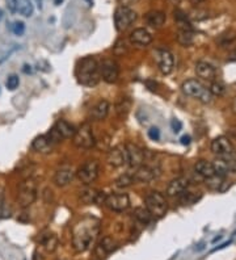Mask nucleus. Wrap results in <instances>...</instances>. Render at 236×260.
<instances>
[{
  "instance_id": "obj_18",
  "label": "nucleus",
  "mask_w": 236,
  "mask_h": 260,
  "mask_svg": "<svg viewBox=\"0 0 236 260\" xmlns=\"http://www.w3.org/2000/svg\"><path fill=\"white\" fill-rule=\"evenodd\" d=\"M73 176H75V172L72 171V168L69 167V165H65V167H61V168L55 172L54 183L59 187H65L72 182Z\"/></svg>"
},
{
  "instance_id": "obj_8",
  "label": "nucleus",
  "mask_w": 236,
  "mask_h": 260,
  "mask_svg": "<svg viewBox=\"0 0 236 260\" xmlns=\"http://www.w3.org/2000/svg\"><path fill=\"white\" fill-rule=\"evenodd\" d=\"M100 173V165L97 161H88L77 169L76 176L84 186H91L97 180Z\"/></svg>"
},
{
  "instance_id": "obj_1",
  "label": "nucleus",
  "mask_w": 236,
  "mask_h": 260,
  "mask_svg": "<svg viewBox=\"0 0 236 260\" xmlns=\"http://www.w3.org/2000/svg\"><path fill=\"white\" fill-rule=\"evenodd\" d=\"M100 233V222L94 217H86L76 223L72 231V247L76 252H84L91 246Z\"/></svg>"
},
{
  "instance_id": "obj_16",
  "label": "nucleus",
  "mask_w": 236,
  "mask_h": 260,
  "mask_svg": "<svg viewBox=\"0 0 236 260\" xmlns=\"http://www.w3.org/2000/svg\"><path fill=\"white\" fill-rule=\"evenodd\" d=\"M108 163L112 167H121L126 163V153H125V147L117 146L113 147L108 153Z\"/></svg>"
},
{
  "instance_id": "obj_39",
  "label": "nucleus",
  "mask_w": 236,
  "mask_h": 260,
  "mask_svg": "<svg viewBox=\"0 0 236 260\" xmlns=\"http://www.w3.org/2000/svg\"><path fill=\"white\" fill-rule=\"evenodd\" d=\"M19 84H20V79H19L17 75H9L7 82H5V87L8 88L9 91H15L19 87Z\"/></svg>"
},
{
  "instance_id": "obj_41",
  "label": "nucleus",
  "mask_w": 236,
  "mask_h": 260,
  "mask_svg": "<svg viewBox=\"0 0 236 260\" xmlns=\"http://www.w3.org/2000/svg\"><path fill=\"white\" fill-rule=\"evenodd\" d=\"M148 137H150V140L152 141H159L160 140V130L158 128H151L148 130Z\"/></svg>"
},
{
  "instance_id": "obj_50",
  "label": "nucleus",
  "mask_w": 236,
  "mask_h": 260,
  "mask_svg": "<svg viewBox=\"0 0 236 260\" xmlns=\"http://www.w3.org/2000/svg\"><path fill=\"white\" fill-rule=\"evenodd\" d=\"M232 108H234V111L236 112V97H235V100H234V105H232Z\"/></svg>"
},
{
  "instance_id": "obj_46",
  "label": "nucleus",
  "mask_w": 236,
  "mask_h": 260,
  "mask_svg": "<svg viewBox=\"0 0 236 260\" xmlns=\"http://www.w3.org/2000/svg\"><path fill=\"white\" fill-rule=\"evenodd\" d=\"M181 143H183V144H189V143H190V137L184 136L183 138H181Z\"/></svg>"
},
{
  "instance_id": "obj_20",
  "label": "nucleus",
  "mask_w": 236,
  "mask_h": 260,
  "mask_svg": "<svg viewBox=\"0 0 236 260\" xmlns=\"http://www.w3.org/2000/svg\"><path fill=\"white\" fill-rule=\"evenodd\" d=\"M110 104L106 100H100L98 103L94 104V107L91 111V117L96 121H101L106 118V116L109 113Z\"/></svg>"
},
{
  "instance_id": "obj_24",
  "label": "nucleus",
  "mask_w": 236,
  "mask_h": 260,
  "mask_svg": "<svg viewBox=\"0 0 236 260\" xmlns=\"http://www.w3.org/2000/svg\"><path fill=\"white\" fill-rule=\"evenodd\" d=\"M54 129L61 134L63 140H66V138H72V137L75 136V132H76V129L73 128V125H71L66 120H58L57 122H55V125H54Z\"/></svg>"
},
{
  "instance_id": "obj_10",
  "label": "nucleus",
  "mask_w": 236,
  "mask_h": 260,
  "mask_svg": "<svg viewBox=\"0 0 236 260\" xmlns=\"http://www.w3.org/2000/svg\"><path fill=\"white\" fill-rule=\"evenodd\" d=\"M104 205L113 212H123L130 207V198L126 193L106 194Z\"/></svg>"
},
{
  "instance_id": "obj_30",
  "label": "nucleus",
  "mask_w": 236,
  "mask_h": 260,
  "mask_svg": "<svg viewBox=\"0 0 236 260\" xmlns=\"http://www.w3.org/2000/svg\"><path fill=\"white\" fill-rule=\"evenodd\" d=\"M177 41H179L180 45L190 46L194 42L193 30H179L177 32Z\"/></svg>"
},
{
  "instance_id": "obj_43",
  "label": "nucleus",
  "mask_w": 236,
  "mask_h": 260,
  "mask_svg": "<svg viewBox=\"0 0 236 260\" xmlns=\"http://www.w3.org/2000/svg\"><path fill=\"white\" fill-rule=\"evenodd\" d=\"M171 126H172V130H173L175 133H179L180 130L183 129V124H181V122H180L179 120H176V118H175V120H172Z\"/></svg>"
},
{
  "instance_id": "obj_31",
  "label": "nucleus",
  "mask_w": 236,
  "mask_h": 260,
  "mask_svg": "<svg viewBox=\"0 0 236 260\" xmlns=\"http://www.w3.org/2000/svg\"><path fill=\"white\" fill-rule=\"evenodd\" d=\"M40 242L44 244V247H45L49 252L55 251V248H57L58 246V239L54 234H45V236H42Z\"/></svg>"
},
{
  "instance_id": "obj_32",
  "label": "nucleus",
  "mask_w": 236,
  "mask_h": 260,
  "mask_svg": "<svg viewBox=\"0 0 236 260\" xmlns=\"http://www.w3.org/2000/svg\"><path fill=\"white\" fill-rule=\"evenodd\" d=\"M98 250H101L102 254H110V252H113L116 248H117V243H116V240L113 238H110V236H105L104 239L101 240V243L98 244Z\"/></svg>"
},
{
  "instance_id": "obj_19",
  "label": "nucleus",
  "mask_w": 236,
  "mask_h": 260,
  "mask_svg": "<svg viewBox=\"0 0 236 260\" xmlns=\"http://www.w3.org/2000/svg\"><path fill=\"white\" fill-rule=\"evenodd\" d=\"M195 72L200 78L206 79V80H214V78L216 76L215 67L210 63L204 62V61H201L195 65Z\"/></svg>"
},
{
  "instance_id": "obj_38",
  "label": "nucleus",
  "mask_w": 236,
  "mask_h": 260,
  "mask_svg": "<svg viewBox=\"0 0 236 260\" xmlns=\"http://www.w3.org/2000/svg\"><path fill=\"white\" fill-rule=\"evenodd\" d=\"M9 29L12 30L13 34L16 36H23L25 33V24L23 21H15L12 24L9 25Z\"/></svg>"
},
{
  "instance_id": "obj_4",
  "label": "nucleus",
  "mask_w": 236,
  "mask_h": 260,
  "mask_svg": "<svg viewBox=\"0 0 236 260\" xmlns=\"http://www.w3.org/2000/svg\"><path fill=\"white\" fill-rule=\"evenodd\" d=\"M146 209L155 218H162L167 214L168 204L167 200L160 192H150L146 196Z\"/></svg>"
},
{
  "instance_id": "obj_6",
  "label": "nucleus",
  "mask_w": 236,
  "mask_h": 260,
  "mask_svg": "<svg viewBox=\"0 0 236 260\" xmlns=\"http://www.w3.org/2000/svg\"><path fill=\"white\" fill-rule=\"evenodd\" d=\"M73 144L76 146L77 149L83 150H90L94 147L96 144V138L94 136V129L91 126V124L86 122L83 124L79 129H76L75 136L72 137Z\"/></svg>"
},
{
  "instance_id": "obj_22",
  "label": "nucleus",
  "mask_w": 236,
  "mask_h": 260,
  "mask_svg": "<svg viewBox=\"0 0 236 260\" xmlns=\"http://www.w3.org/2000/svg\"><path fill=\"white\" fill-rule=\"evenodd\" d=\"M144 19H146L147 24L152 28H162L165 24L167 16L162 11H151L144 16Z\"/></svg>"
},
{
  "instance_id": "obj_29",
  "label": "nucleus",
  "mask_w": 236,
  "mask_h": 260,
  "mask_svg": "<svg viewBox=\"0 0 236 260\" xmlns=\"http://www.w3.org/2000/svg\"><path fill=\"white\" fill-rule=\"evenodd\" d=\"M236 40V33L234 30H227V32H224L218 37L216 42H218V45L220 47H226V46L232 45Z\"/></svg>"
},
{
  "instance_id": "obj_17",
  "label": "nucleus",
  "mask_w": 236,
  "mask_h": 260,
  "mask_svg": "<svg viewBox=\"0 0 236 260\" xmlns=\"http://www.w3.org/2000/svg\"><path fill=\"white\" fill-rule=\"evenodd\" d=\"M130 41L133 42L134 45L147 46L152 42V36H151V33L147 29L138 28L131 32Z\"/></svg>"
},
{
  "instance_id": "obj_15",
  "label": "nucleus",
  "mask_w": 236,
  "mask_h": 260,
  "mask_svg": "<svg viewBox=\"0 0 236 260\" xmlns=\"http://www.w3.org/2000/svg\"><path fill=\"white\" fill-rule=\"evenodd\" d=\"M188 187H189V180L187 178H176L173 179L167 188V194L169 197H176V196H181L184 192H187Z\"/></svg>"
},
{
  "instance_id": "obj_42",
  "label": "nucleus",
  "mask_w": 236,
  "mask_h": 260,
  "mask_svg": "<svg viewBox=\"0 0 236 260\" xmlns=\"http://www.w3.org/2000/svg\"><path fill=\"white\" fill-rule=\"evenodd\" d=\"M17 3H19V0H5L7 8H8L12 13L17 12Z\"/></svg>"
},
{
  "instance_id": "obj_21",
  "label": "nucleus",
  "mask_w": 236,
  "mask_h": 260,
  "mask_svg": "<svg viewBox=\"0 0 236 260\" xmlns=\"http://www.w3.org/2000/svg\"><path fill=\"white\" fill-rule=\"evenodd\" d=\"M32 147L34 151L41 154H49L53 151L54 144L47 140L46 136H38L34 138V141L32 142Z\"/></svg>"
},
{
  "instance_id": "obj_28",
  "label": "nucleus",
  "mask_w": 236,
  "mask_h": 260,
  "mask_svg": "<svg viewBox=\"0 0 236 260\" xmlns=\"http://www.w3.org/2000/svg\"><path fill=\"white\" fill-rule=\"evenodd\" d=\"M175 20L176 23H177L179 30H193V26H191L190 21L188 20L187 15L181 12V11H176Z\"/></svg>"
},
{
  "instance_id": "obj_12",
  "label": "nucleus",
  "mask_w": 236,
  "mask_h": 260,
  "mask_svg": "<svg viewBox=\"0 0 236 260\" xmlns=\"http://www.w3.org/2000/svg\"><path fill=\"white\" fill-rule=\"evenodd\" d=\"M212 151L219 158H230L235 154L234 144L227 137H216L212 142Z\"/></svg>"
},
{
  "instance_id": "obj_5",
  "label": "nucleus",
  "mask_w": 236,
  "mask_h": 260,
  "mask_svg": "<svg viewBox=\"0 0 236 260\" xmlns=\"http://www.w3.org/2000/svg\"><path fill=\"white\" fill-rule=\"evenodd\" d=\"M37 198V183L34 179L28 178L19 187L17 202L21 208H29Z\"/></svg>"
},
{
  "instance_id": "obj_26",
  "label": "nucleus",
  "mask_w": 236,
  "mask_h": 260,
  "mask_svg": "<svg viewBox=\"0 0 236 260\" xmlns=\"http://www.w3.org/2000/svg\"><path fill=\"white\" fill-rule=\"evenodd\" d=\"M131 109V100L129 97H122V99L118 100V103L116 104V112H117L118 117L125 118Z\"/></svg>"
},
{
  "instance_id": "obj_51",
  "label": "nucleus",
  "mask_w": 236,
  "mask_h": 260,
  "mask_svg": "<svg viewBox=\"0 0 236 260\" xmlns=\"http://www.w3.org/2000/svg\"><path fill=\"white\" fill-rule=\"evenodd\" d=\"M1 19H3V9L0 8V20H1Z\"/></svg>"
},
{
  "instance_id": "obj_27",
  "label": "nucleus",
  "mask_w": 236,
  "mask_h": 260,
  "mask_svg": "<svg viewBox=\"0 0 236 260\" xmlns=\"http://www.w3.org/2000/svg\"><path fill=\"white\" fill-rule=\"evenodd\" d=\"M17 12L23 15L24 17H30L34 12V7H33L30 0H19L17 3Z\"/></svg>"
},
{
  "instance_id": "obj_45",
  "label": "nucleus",
  "mask_w": 236,
  "mask_h": 260,
  "mask_svg": "<svg viewBox=\"0 0 236 260\" xmlns=\"http://www.w3.org/2000/svg\"><path fill=\"white\" fill-rule=\"evenodd\" d=\"M227 59L230 62H236V47L234 50H231L230 53H228Z\"/></svg>"
},
{
  "instance_id": "obj_23",
  "label": "nucleus",
  "mask_w": 236,
  "mask_h": 260,
  "mask_svg": "<svg viewBox=\"0 0 236 260\" xmlns=\"http://www.w3.org/2000/svg\"><path fill=\"white\" fill-rule=\"evenodd\" d=\"M194 171L198 175H200L201 178L204 179H209L212 178V176H214L215 175V169H214V165H212V163H210V162H206V161H198L197 163H195L194 165Z\"/></svg>"
},
{
  "instance_id": "obj_25",
  "label": "nucleus",
  "mask_w": 236,
  "mask_h": 260,
  "mask_svg": "<svg viewBox=\"0 0 236 260\" xmlns=\"http://www.w3.org/2000/svg\"><path fill=\"white\" fill-rule=\"evenodd\" d=\"M100 194H101V192H98V190L94 189V188H86V189L80 192V201H82L83 204H87V205H90V204H97Z\"/></svg>"
},
{
  "instance_id": "obj_47",
  "label": "nucleus",
  "mask_w": 236,
  "mask_h": 260,
  "mask_svg": "<svg viewBox=\"0 0 236 260\" xmlns=\"http://www.w3.org/2000/svg\"><path fill=\"white\" fill-rule=\"evenodd\" d=\"M23 71H24L25 74H29V72H32V69H30V66H28V65H25L24 69H23Z\"/></svg>"
},
{
  "instance_id": "obj_9",
  "label": "nucleus",
  "mask_w": 236,
  "mask_h": 260,
  "mask_svg": "<svg viewBox=\"0 0 236 260\" xmlns=\"http://www.w3.org/2000/svg\"><path fill=\"white\" fill-rule=\"evenodd\" d=\"M98 70H100V76L104 79V82L109 83V84L116 83L119 78V66L113 59H104L98 65Z\"/></svg>"
},
{
  "instance_id": "obj_34",
  "label": "nucleus",
  "mask_w": 236,
  "mask_h": 260,
  "mask_svg": "<svg viewBox=\"0 0 236 260\" xmlns=\"http://www.w3.org/2000/svg\"><path fill=\"white\" fill-rule=\"evenodd\" d=\"M205 180H206V184L209 186V188L214 190H220V187L224 184L223 176H219V175H216V173L214 176H212V178L205 179Z\"/></svg>"
},
{
  "instance_id": "obj_37",
  "label": "nucleus",
  "mask_w": 236,
  "mask_h": 260,
  "mask_svg": "<svg viewBox=\"0 0 236 260\" xmlns=\"http://www.w3.org/2000/svg\"><path fill=\"white\" fill-rule=\"evenodd\" d=\"M134 178L133 176H130V175H122V176H119V178L116 180V186L118 187V188H127V187H130L133 183H134Z\"/></svg>"
},
{
  "instance_id": "obj_7",
  "label": "nucleus",
  "mask_w": 236,
  "mask_h": 260,
  "mask_svg": "<svg viewBox=\"0 0 236 260\" xmlns=\"http://www.w3.org/2000/svg\"><path fill=\"white\" fill-rule=\"evenodd\" d=\"M137 20V13L126 5H121L114 12V25L118 32H123Z\"/></svg>"
},
{
  "instance_id": "obj_36",
  "label": "nucleus",
  "mask_w": 236,
  "mask_h": 260,
  "mask_svg": "<svg viewBox=\"0 0 236 260\" xmlns=\"http://www.w3.org/2000/svg\"><path fill=\"white\" fill-rule=\"evenodd\" d=\"M9 213H11L9 208L5 204L4 190L0 188V218H7V217H9Z\"/></svg>"
},
{
  "instance_id": "obj_40",
  "label": "nucleus",
  "mask_w": 236,
  "mask_h": 260,
  "mask_svg": "<svg viewBox=\"0 0 236 260\" xmlns=\"http://www.w3.org/2000/svg\"><path fill=\"white\" fill-rule=\"evenodd\" d=\"M181 196H184L183 200H181L184 204H193V202H195L197 200H198V197H197V196H194L193 193H190V192H184Z\"/></svg>"
},
{
  "instance_id": "obj_35",
  "label": "nucleus",
  "mask_w": 236,
  "mask_h": 260,
  "mask_svg": "<svg viewBox=\"0 0 236 260\" xmlns=\"http://www.w3.org/2000/svg\"><path fill=\"white\" fill-rule=\"evenodd\" d=\"M209 92L212 94V96H222L226 92V87L223 83L212 82L209 87Z\"/></svg>"
},
{
  "instance_id": "obj_13",
  "label": "nucleus",
  "mask_w": 236,
  "mask_h": 260,
  "mask_svg": "<svg viewBox=\"0 0 236 260\" xmlns=\"http://www.w3.org/2000/svg\"><path fill=\"white\" fill-rule=\"evenodd\" d=\"M125 153H126V162L130 167L138 168L139 165H143L144 162V151H143L138 144L129 143L125 144Z\"/></svg>"
},
{
  "instance_id": "obj_44",
  "label": "nucleus",
  "mask_w": 236,
  "mask_h": 260,
  "mask_svg": "<svg viewBox=\"0 0 236 260\" xmlns=\"http://www.w3.org/2000/svg\"><path fill=\"white\" fill-rule=\"evenodd\" d=\"M146 84L148 87V90H151V91H156V88H158V83L154 82V80H147Z\"/></svg>"
},
{
  "instance_id": "obj_33",
  "label": "nucleus",
  "mask_w": 236,
  "mask_h": 260,
  "mask_svg": "<svg viewBox=\"0 0 236 260\" xmlns=\"http://www.w3.org/2000/svg\"><path fill=\"white\" fill-rule=\"evenodd\" d=\"M134 217L138 219L139 222L143 223V225H147V223L151 222V218H152V215L148 211H147L146 208H135L134 211Z\"/></svg>"
},
{
  "instance_id": "obj_11",
  "label": "nucleus",
  "mask_w": 236,
  "mask_h": 260,
  "mask_svg": "<svg viewBox=\"0 0 236 260\" xmlns=\"http://www.w3.org/2000/svg\"><path fill=\"white\" fill-rule=\"evenodd\" d=\"M155 61L158 63L159 71L163 75H169L175 67V58L171 51L165 49H158L154 53Z\"/></svg>"
},
{
  "instance_id": "obj_3",
  "label": "nucleus",
  "mask_w": 236,
  "mask_h": 260,
  "mask_svg": "<svg viewBox=\"0 0 236 260\" xmlns=\"http://www.w3.org/2000/svg\"><path fill=\"white\" fill-rule=\"evenodd\" d=\"M181 90H183L185 95L200 100L201 103L208 104L212 101V94L197 79H188V80H185L183 83V86H181Z\"/></svg>"
},
{
  "instance_id": "obj_48",
  "label": "nucleus",
  "mask_w": 236,
  "mask_h": 260,
  "mask_svg": "<svg viewBox=\"0 0 236 260\" xmlns=\"http://www.w3.org/2000/svg\"><path fill=\"white\" fill-rule=\"evenodd\" d=\"M63 1H65V0H54V4H55V5H61L62 3H63Z\"/></svg>"
},
{
  "instance_id": "obj_2",
  "label": "nucleus",
  "mask_w": 236,
  "mask_h": 260,
  "mask_svg": "<svg viewBox=\"0 0 236 260\" xmlns=\"http://www.w3.org/2000/svg\"><path fill=\"white\" fill-rule=\"evenodd\" d=\"M76 78L77 82L82 86L94 87L100 82V70L98 63L94 57L82 58L76 66Z\"/></svg>"
},
{
  "instance_id": "obj_49",
  "label": "nucleus",
  "mask_w": 236,
  "mask_h": 260,
  "mask_svg": "<svg viewBox=\"0 0 236 260\" xmlns=\"http://www.w3.org/2000/svg\"><path fill=\"white\" fill-rule=\"evenodd\" d=\"M202 1H204V0H191V3H193V4H200V3H202Z\"/></svg>"
},
{
  "instance_id": "obj_14",
  "label": "nucleus",
  "mask_w": 236,
  "mask_h": 260,
  "mask_svg": "<svg viewBox=\"0 0 236 260\" xmlns=\"http://www.w3.org/2000/svg\"><path fill=\"white\" fill-rule=\"evenodd\" d=\"M160 175L159 169H155L154 167H150V165H139L137 172L134 173V180L141 183H150L152 182L154 179H156Z\"/></svg>"
}]
</instances>
